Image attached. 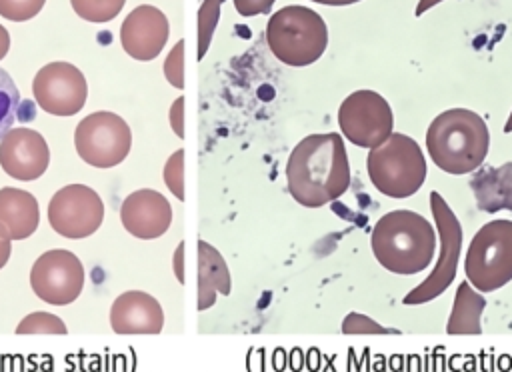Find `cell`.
<instances>
[{
    "label": "cell",
    "instance_id": "1",
    "mask_svg": "<svg viewBox=\"0 0 512 372\" xmlns=\"http://www.w3.org/2000/svg\"><path fill=\"white\" fill-rule=\"evenodd\" d=\"M286 182L300 206L320 208L338 200L350 186L344 138L336 132L302 138L288 156Z\"/></svg>",
    "mask_w": 512,
    "mask_h": 372
},
{
    "label": "cell",
    "instance_id": "2",
    "mask_svg": "<svg viewBox=\"0 0 512 372\" xmlns=\"http://www.w3.org/2000/svg\"><path fill=\"white\" fill-rule=\"evenodd\" d=\"M370 246L384 270L412 276L430 266L436 252V232L422 214L398 208L378 218L370 234Z\"/></svg>",
    "mask_w": 512,
    "mask_h": 372
},
{
    "label": "cell",
    "instance_id": "3",
    "mask_svg": "<svg viewBox=\"0 0 512 372\" xmlns=\"http://www.w3.org/2000/svg\"><path fill=\"white\" fill-rule=\"evenodd\" d=\"M490 148V132L484 118L468 108L440 112L426 130V152L446 174L476 172Z\"/></svg>",
    "mask_w": 512,
    "mask_h": 372
},
{
    "label": "cell",
    "instance_id": "4",
    "mask_svg": "<svg viewBox=\"0 0 512 372\" xmlns=\"http://www.w3.org/2000/svg\"><path fill=\"white\" fill-rule=\"evenodd\" d=\"M266 42L280 62L296 68L310 66L326 52L328 26L316 10L290 4L270 16Z\"/></svg>",
    "mask_w": 512,
    "mask_h": 372
},
{
    "label": "cell",
    "instance_id": "5",
    "mask_svg": "<svg viewBox=\"0 0 512 372\" xmlns=\"http://www.w3.org/2000/svg\"><path fill=\"white\" fill-rule=\"evenodd\" d=\"M366 172L374 188L388 198H408L426 180V158L420 144L402 132H392L382 144L370 148Z\"/></svg>",
    "mask_w": 512,
    "mask_h": 372
},
{
    "label": "cell",
    "instance_id": "6",
    "mask_svg": "<svg viewBox=\"0 0 512 372\" xmlns=\"http://www.w3.org/2000/svg\"><path fill=\"white\" fill-rule=\"evenodd\" d=\"M464 272L482 294L512 280V220L498 218L478 228L466 250Z\"/></svg>",
    "mask_w": 512,
    "mask_h": 372
},
{
    "label": "cell",
    "instance_id": "7",
    "mask_svg": "<svg viewBox=\"0 0 512 372\" xmlns=\"http://www.w3.org/2000/svg\"><path fill=\"white\" fill-rule=\"evenodd\" d=\"M430 210L440 238L438 260L432 272L426 276V280H422L402 298V304L406 306H418L436 300L440 294L448 290V286L456 278L462 254V224L454 210L448 206V202L442 198V194L436 190L430 192Z\"/></svg>",
    "mask_w": 512,
    "mask_h": 372
},
{
    "label": "cell",
    "instance_id": "8",
    "mask_svg": "<svg viewBox=\"0 0 512 372\" xmlns=\"http://www.w3.org/2000/svg\"><path fill=\"white\" fill-rule=\"evenodd\" d=\"M78 156L94 168H112L120 164L132 146L128 122L114 112H92L82 118L74 130Z\"/></svg>",
    "mask_w": 512,
    "mask_h": 372
},
{
    "label": "cell",
    "instance_id": "9",
    "mask_svg": "<svg viewBox=\"0 0 512 372\" xmlns=\"http://www.w3.org/2000/svg\"><path fill=\"white\" fill-rule=\"evenodd\" d=\"M338 126L342 136L360 148H376L394 132V114L390 102L370 88L348 94L338 108Z\"/></svg>",
    "mask_w": 512,
    "mask_h": 372
},
{
    "label": "cell",
    "instance_id": "10",
    "mask_svg": "<svg viewBox=\"0 0 512 372\" xmlns=\"http://www.w3.org/2000/svg\"><path fill=\"white\" fill-rule=\"evenodd\" d=\"M104 220V202L86 184L60 188L48 204V222L64 238L80 240L92 236Z\"/></svg>",
    "mask_w": 512,
    "mask_h": 372
},
{
    "label": "cell",
    "instance_id": "11",
    "mask_svg": "<svg viewBox=\"0 0 512 372\" xmlns=\"http://www.w3.org/2000/svg\"><path fill=\"white\" fill-rule=\"evenodd\" d=\"M30 286L40 300L66 306L74 302L84 288V266L70 250H48L32 264Z\"/></svg>",
    "mask_w": 512,
    "mask_h": 372
},
{
    "label": "cell",
    "instance_id": "12",
    "mask_svg": "<svg viewBox=\"0 0 512 372\" xmlns=\"http://www.w3.org/2000/svg\"><path fill=\"white\" fill-rule=\"evenodd\" d=\"M32 92L44 112L54 116H72L84 108L88 84L74 64L50 62L36 72Z\"/></svg>",
    "mask_w": 512,
    "mask_h": 372
},
{
    "label": "cell",
    "instance_id": "13",
    "mask_svg": "<svg viewBox=\"0 0 512 372\" xmlns=\"http://www.w3.org/2000/svg\"><path fill=\"white\" fill-rule=\"evenodd\" d=\"M50 162L44 136L32 128H10L0 140V166L16 180L40 178Z\"/></svg>",
    "mask_w": 512,
    "mask_h": 372
},
{
    "label": "cell",
    "instance_id": "14",
    "mask_svg": "<svg viewBox=\"0 0 512 372\" xmlns=\"http://www.w3.org/2000/svg\"><path fill=\"white\" fill-rule=\"evenodd\" d=\"M170 24L156 6H136L120 26V44L124 52L140 62L154 60L166 46Z\"/></svg>",
    "mask_w": 512,
    "mask_h": 372
},
{
    "label": "cell",
    "instance_id": "15",
    "mask_svg": "<svg viewBox=\"0 0 512 372\" xmlns=\"http://www.w3.org/2000/svg\"><path fill=\"white\" fill-rule=\"evenodd\" d=\"M120 220L126 232L136 238H160L172 224V206L160 192L142 188L126 196L120 208Z\"/></svg>",
    "mask_w": 512,
    "mask_h": 372
},
{
    "label": "cell",
    "instance_id": "16",
    "mask_svg": "<svg viewBox=\"0 0 512 372\" xmlns=\"http://www.w3.org/2000/svg\"><path fill=\"white\" fill-rule=\"evenodd\" d=\"M110 326L116 334H160L164 312L154 296L128 290L112 302Z\"/></svg>",
    "mask_w": 512,
    "mask_h": 372
},
{
    "label": "cell",
    "instance_id": "17",
    "mask_svg": "<svg viewBox=\"0 0 512 372\" xmlns=\"http://www.w3.org/2000/svg\"><path fill=\"white\" fill-rule=\"evenodd\" d=\"M40 222L38 200L20 188L0 190V236L24 240L32 236Z\"/></svg>",
    "mask_w": 512,
    "mask_h": 372
},
{
    "label": "cell",
    "instance_id": "18",
    "mask_svg": "<svg viewBox=\"0 0 512 372\" xmlns=\"http://www.w3.org/2000/svg\"><path fill=\"white\" fill-rule=\"evenodd\" d=\"M470 188L482 212L494 214L498 210H512V162H504L498 168L480 166L470 180Z\"/></svg>",
    "mask_w": 512,
    "mask_h": 372
},
{
    "label": "cell",
    "instance_id": "19",
    "mask_svg": "<svg viewBox=\"0 0 512 372\" xmlns=\"http://www.w3.org/2000/svg\"><path fill=\"white\" fill-rule=\"evenodd\" d=\"M232 278L222 254L208 244L198 240V312L208 310L216 302V294H230Z\"/></svg>",
    "mask_w": 512,
    "mask_h": 372
},
{
    "label": "cell",
    "instance_id": "20",
    "mask_svg": "<svg viewBox=\"0 0 512 372\" xmlns=\"http://www.w3.org/2000/svg\"><path fill=\"white\" fill-rule=\"evenodd\" d=\"M486 308V298L468 280L460 282L454 294L452 312L446 322V332L458 334H480L482 332V312Z\"/></svg>",
    "mask_w": 512,
    "mask_h": 372
},
{
    "label": "cell",
    "instance_id": "21",
    "mask_svg": "<svg viewBox=\"0 0 512 372\" xmlns=\"http://www.w3.org/2000/svg\"><path fill=\"white\" fill-rule=\"evenodd\" d=\"M74 12L94 24L114 20L124 8L126 0H70Z\"/></svg>",
    "mask_w": 512,
    "mask_h": 372
},
{
    "label": "cell",
    "instance_id": "22",
    "mask_svg": "<svg viewBox=\"0 0 512 372\" xmlns=\"http://www.w3.org/2000/svg\"><path fill=\"white\" fill-rule=\"evenodd\" d=\"M20 106V92L12 76L0 68V140L12 128Z\"/></svg>",
    "mask_w": 512,
    "mask_h": 372
},
{
    "label": "cell",
    "instance_id": "23",
    "mask_svg": "<svg viewBox=\"0 0 512 372\" xmlns=\"http://www.w3.org/2000/svg\"><path fill=\"white\" fill-rule=\"evenodd\" d=\"M222 2L224 0H202V4L198 8V50H196L198 60H202L208 52L214 28L220 18Z\"/></svg>",
    "mask_w": 512,
    "mask_h": 372
},
{
    "label": "cell",
    "instance_id": "24",
    "mask_svg": "<svg viewBox=\"0 0 512 372\" xmlns=\"http://www.w3.org/2000/svg\"><path fill=\"white\" fill-rule=\"evenodd\" d=\"M66 324L50 312H32L20 320L16 334H66Z\"/></svg>",
    "mask_w": 512,
    "mask_h": 372
},
{
    "label": "cell",
    "instance_id": "25",
    "mask_svg": "<svg viewBox=\"0 0 512 372\" xmlns=\"http://www.w3.org/2000/svg\"><path fill=\"white\" fill-rule=\"evenodd\" d=\"M164 182L168 190L184 202V150L178 148L164 164Z\"/></svg>",
    "mask_w": 512,
    "mask_h": 372
},
{
    "label": "cell",
    "instance_id": "26",
    "mask_svg": "<svg viewBox=\"0 0 512 372\" xmlns=\"http://www.w3.org/2000/svg\"><path fill=\"white\" fill-rule=\"evenodd\" d=\"M44 4L46 0H0V16L12 22H24L34 18Z\"/></svg>",
    "mask_w": 512,
    "mask_h": 372
},
{
    "label": "cell",
    "instance_id": "27",
    "mask_svg": "<svg viewBox=\"0 0 512 372\" xmlns=\"http://www.w3.org/2000/svg\"><path fill=\"white\" fill-rule=\"evenodd\" d=\"M342 332L344 334H398L396 330L384 328L376 320H372L366 314L360 312H348L342 320Z\"/></svg>",
    "mask_w": 512,
    "mask_h": 372
},
{
    "label": "cell",
    "instance_id": "28",
    "mask_svg": "<svg viewBox=\"0 0 512 372\" xmlns=\"http://www.w3.org/2000/svg\"><path fill=\"white\" fill-rule=\"evenodd\" d=\"M164 78L178 90L184 88V40H178L164 60Z\"/></svg>",
    "mask_w": 512,
    "mask_h": 372
},
{
    "label": "cell",
    "instance_id": "29",
    "mask_svg": "<svg viewBox=\"0 0 512 372\" xmlns=\"http://www.w3.org/2000/svg\"><path fill=\"white\" fill-rule=\"evenodd\" d=\"M276 0H234V8L240 16H256L268 14Z\"/></svg>",
    "mask_w": 512,
    "mask_h": 372
},
{
    "label": "cell",
    "instance_id": "30",
    "mask_svg": "<svg viewBox=\"0 0 512 372\" xmlns=\"http://www.w3.org/2000/svg\"><path fill=\"white\" fill-rule=\"evenodd\" d=\"M170 126L178 138H184V96H178L170 106Z\"/></svg>",
    "mask_w": 512,
    "mask_h": 372
},
{
    "label": "cell",
    "instance_id": "31",
    "mask_svg": "<svg viewBox=\"0 0 512 372\" xmlns=\"http://www.w3.org/2000/svg\"><path fill=\"white\" fill-rule=\"evenodd\" d=\"M184 248H186V244L182 240V242H178L176 252H174V274L180 284L186 282V278H184Z\"/></svg>",
    "mask_w": 512,
    "mask_h": 372
},
{
    "label": "cell",
    "instance_id": "32",
    "mask_svg": "<svg viewBox=\"0 0 512 372\" xmlns=\"http://www.w3.org/2000/svg\"><path fill=\"white\" fill-rule=\"evenodd\" d=\"M10 254H12V240L0 236V270L8 264Z\"/></svg>",
    "mask_w": 512,
    "mask_h": 372
},
{
    "label": "cell",
    "instance_id": "33",
    "mask_svg": "<svg viewBox=\"0 0 512 372\" xmlns=\"http://www.w3.org/2000/svg\"><path fill=\"white\" fill-rule=\"evenodd\" d=\"M440 2H444V0H418V4H416V8H414V16L426 14L428 10L436 8Z\"/></svg>",
    "mask_w": 512,
    "mask_h": 372
},
{
    "label": "cell",
    "instance_id": "34",
    "mask_svg": "<svg viewBox=\"0 0 512 372\" xmlns=\"http://www.w3.org/2000/svg\"><path fill=\"white\" fill-rule=\"evenodd\" d=\"M8 50H10V34H8V30L0 24V60L8 54Z\"/></svg>",
    "mask_w": 512,
    "mask_h": 372
},
{
    "label": "cell",
    "instance_id": "35",
    "mask_svg": "<svg viewBox=\"0 0 512 372\" xmlns=\"http://www.w3.org/2000/svg\"><path fill=\"white\" fill-rule=\"evenodd\" d=\"M316 4H324V6H350V4H356V2H362V0H312Z\"/></svg>",
    "mask_w": 512,
    "mask_h": 372
},
{
    "label": "cell",
    "instance_id": "36",
    "mask_svg": "<svg viewBox=\"0 0 512 372\" xmlns=\"http://www.w3.org/2000/svg\"><path fill=\"white\" fill-rule=\"evenodd\" d=\"M504 132H506V134H510V132H512V110H510L508 120H506V124H504Z\"/></svg>",
    "mask_w": 512,
    "mask_h": 372
}]
</instances>
